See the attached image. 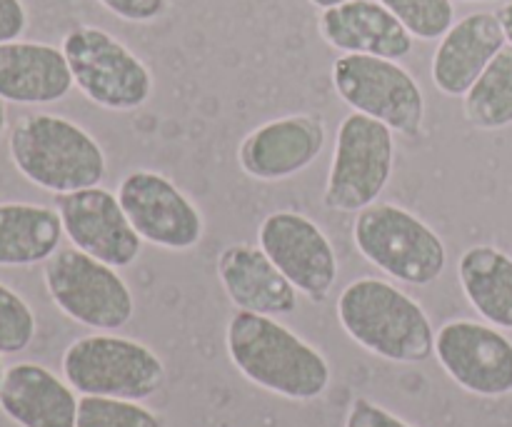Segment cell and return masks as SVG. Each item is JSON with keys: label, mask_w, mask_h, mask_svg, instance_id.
Segmentation results:
<instances>
[{"label": "cell", "mask_w": 512, "mask_h": 427, "mask_svg": "<svg viewBox=\"0 0 512 427\" xmlns=\"http://www.w3.org/2000/svg\"><path fill=\"white\" fill-rule=\"evenodd\" d=\"M225 348L243 378L285 400L310 403L330 388L333 373L325 355L270 315L235 310Z\"/></svg>", "instance_id": "6da1fadb"}, {"label": "cell", "mask_w": 512, "mask_h": 427, "mask_svg": "<svg viewBox=\"0 0 512 427\" xmlns=\"http://www.w3.org/2000/svg\"><path fill=\"white\" fill-rule=\"evenodd\" d=\"M395 165V133L363 113L345 115L335 135L333 163L323 205L338 213H360L378 203Z\"/></svg>", "instance_id": "ba28073f"}, {"label": "cell", "mask_w": 512, "mask_h": 427, "mask_svg": "<svg viewBox=\"0 0 512 427\" xmlns=\"http://www.w3.org/2000/svg\"><path fill=\"white\" fill-rule=\"evenodd\" d=\"M318 30L325 43L340 53L403 60L415 45L408 28L380 0H348L325 8Z\"/></svg>", "instance_id": "e0dca14e"}, {"label": "cell", "mask_w": 512, "mask_h": 427, "mask_svg": "<svg viewBox=\"0 0 512 427\" xmlns=\"http://www.w3.org/2000/svg\"><path fill=\"white\" fill-rule=\"evenodd\" d=\"M43 280L55 308L85 328L113 333L133 320V293L118 268L83 250L60 248L45 260Z\"/></svg>", "instance_id": "52a82bcc"}, {"label": "cell", "mask_w": 512, "mask_h": 427, "mask_svg": "<svg viewBox=\"0 0 512 427\" xmlns=\"http://www.w3.org/2000/svg\"><path fill=\"white\" fill-rule=\"evenodd\" d=\"M118 200L143 243L185 253L203 240V213L163 173L133 170L120 180Z\"/></svg>", "instance_id": "30bf717a"}, {"label": "cell", "mask_w": 512, "mask_h": 427, "mask_svg": "<svg viewBox=\"0 0 512 427\" xmlns=\"http://www.w3.org/2000/svg\"><path fill=\"white\" fill-rule=\"evenodd\" d=\"M75 427H165V420L138 400L83 395Z\"/></svg>", "instance_id": "603a6c76"}, {"label": "cell", "mask_w": 512, "mask_h": 427, "mask_svg": "<svg viewBox=\"0 0 512 427\" xmlns=\"http://www.w3.org/2000/svg\"><path fill=\"white\" fill-rule=\"evenodd\" d=\"M465 3H488V0H465Z\"/></svg>", "instance_id": "d6a6232c"}, {"label": "cell", "mask_w": 512, "mask_h": 427, "mask_svg": "<svg viewBox=\"0 0 512 427\" xmlns=\"http://www.w3.org/2000/svg\"><path fill=\"white\" fill-rule=\"evenodd\" d=\"M418 40H438L453 28V0H380Z\"/></svg>", "instance_id": "cb8c5ba5"}, {"label": "cell", "mask_w": 512, "mask_h": 427, "mask_svg": "<svg viewBox=\"0 0 512 427\" xmlns=\"http://www.w3.org/2000/svg\"><path fill=\"white\" fill-rule=\"evenodd\" d=\"M28 28V10L23 0H0V43L20 40Z\"/></svg>", "instance_id": "83f0119b"}, {"label": "cell", "mask_w": 512, "mask_h": 427, "mask_svg": "<svg viewBox=\"0 0 512 427\" xmlns=\"http://www.w3.org/2000/svg\"><path fill=\"white\" fill-rule=\"evenodd\" d=\"M220 285L235 310L283 318L298 310V288L278 270L260 245L233 243L218 255Z\"/></svg>", "instance_id": "9a60e30c"}, {"label": "cell", "mask_w": 512, "mask_h": 427, "mask_svg": "<svg viewBox=\"0 0 512 427\" xmlns=\"http://www.w3.org/2000/svg\"><path fill=\"white\" fill-rule=\"evenodd\" d=\"M55 210L63 220L70 243L83 253L113 265L130 268L138 260L143 238L135 233L118 195L103 185L55 195Z\"/></svg>", "instance_id": "4fadbf2b"}, {"label": "cell", "mask_w": 512, "mask_h": 427, "mask_svg": "<svg viewBox=\"0 0 512 427\" xmlns=\"http://www.w3.org/2000/svg\"><path fill=\"white\" fill-rule=\"evenodd\" d=\"M463 113L473 128L503 130L512 125V48L505 45L463 95Z\"/></svg>", "instance_id": "7402d4cb"}, {"label": "cell", "mask_w": 512, "mask_h": 427, "mask_svg": "<svg viewBox=\"0 0 512 427\" xmlns=\"http://www.w3.org/2000/svg\"><path fill=\"white\" fill-rule=\"evenodd\" d=\"M335 313L360 348L388 363H425L435 355V328L425 308L388 280H353Z\"/></svg>", "instance_id": "7a4b0ae2"}, {"label": "cell", "mask_w": 512, "mask_h": 427, "mask_svg": "<svg viewBox=\"0 0 512 427\" xmlns=\"http://www.w3.org/2000/svg\"><path fill=\"white\" fill-rule=\"evenodd\" d=\"M508 45L498 13L478 10L440 38L433 55V83L448 98H463L495 55Z\"/></svg>", "instance_id": "2e32d148"}, {"label": "cell", "mask_w": 512, "mask_h": 427, "mask_svg": "<svg viewBox=\"0 0 512 427\" xmlns=\"http://www.w3.org/2000/svg\"><path fill=\"white\" fill-rule=\"evenodd\" d=\"M435 358L463 390L478 398L512 395V340L478 320H450L435 333Z\"/></svg>", "instance_id": "8fae6325"}, {"label": "cell", "mask_w": 512, "mask_h": 427, "mask_svg": "<svg viewBox=\"0 0 512 427\" xmlns=\"http://www.w3.org/2000/svg\"><path fill=\"white\" fill-rule=\"evenodd\" d=\"M35 315L13 288L0 283V355H18L33 343Z\"/></svg>", "instance_id": "d4e9b609"}, {"label": "cell", "mask_w": 512, "mask_h": 427, "mask_svg": "<svg viewBox=\"0 0 512 427\" xmlns=\"http://www.w3.org/2000/svg\"><path fill=\"white\" fill-rule=\"evenodd\" d=\"M460 288L485 323L512 330V258L495 245H473L460 255Z\"/></svg>", "instance_id": "44dd1931"}, {"label": "cell", "mask_w": 512, "mask_h": 427, "mask_svg": "<svg viewBox=\"0 0 512 427\" xmlns=\"http://www.w3.org/2000/svg\"><path fill=\"white\" fill-rule=\"evenodd\" d=\"M258 243L280 273L313 303H323L338 280V255L318 223L295 210H275L260 223Z\"/></svg>", "instance_id": "7c38bea8"}, {"label": "cell", "mask_w": 512, "mask_h": 427, "mask_svg": "<svg viewBox=\"0 0 512 427\" xmlns=\"http://www.w3.org/2000/svg\"><path fill=\"white\" fill-rule=\"evenodd\" d=\"M498 18L500 23H503L505 38H508V45L512 48V0H508V3L498 10Z\"/></svg>", "instance_id": "f1b7e54d"}, {"label": "cell", "mask_w": 512, "mask_h": 427, "mask_svg": "<svg viewBox=\"0 0 512 427\" xmlns=\"http://www.w3.org/2000/svg\"><path fill=\"white\" fill-rule=\"evenodd\" d=\"M63 53L75 85L90 103L105 110H138L153 95L148 65L115 35L95 25H75L65 33Z\"/></svg>", "instance_id": "8992f818"}, {"label": "cell", "mask_w": 512, "mask_h": 427, "mask_svg": "<svg viewBox=\"0 0 512 427\" xmlns=\"http://www.w3.org/2000/svg\"><path fill=\"white\" fill-rule=\"evenodd\" d=\"M345 427H413L370 398H355L345 418Z\"/></svg>", "instance_id": "484cf974"}, {"label": "cell", "mask_w": 512, "mask_h": 427, "mask_svg": "<svg viewBox=\"0 0 512 427\" xmlns=\"http://www.w3.org/2000/svg\"><path fill=\"white\" fill-rule=\"evenodd\" d=\"M58 210L35 203H0V268H28L58 253L63 240Z\"/></svg>", "instance_id": "ffe728a7"}, {"label": "cell", "mask_w": 512, "mask_h": 427, "mask_svg": "<svg viewBox=\"0 0 512 427\" xmlns=\"http://www.w3.org/2000/svg\"><path fill=\"white\" fill-rule=\"evenodd\" d=\"M3 378H5V368H3V360H0V385H3Z\"/></svg>", "instance_id": "1f68e13d"}, {"label": "cell", "mask_w": 512, "mask_h": 427, "mask_svg": "<svg viewBox=\"0 0 512 427\" xmlns=\"http://www.w3.org/2000/svg\"><path fill=\"white\" fill-rule=\"evenodd\" d=\"M73 85L63 48L33 40L0 43V100L5 103H58Z\"/></svg>", "instance_id": "ac0fdd59"}, {"label": "cell", "mask_w": 512, "mask_h": 427, "mask_svg": "<svg viewBox=\"0 0 512 427\" xmlns=\"http://www.w3.org/2000/svg\"><path fill=\"white\" fill-rule=\"evenodd\" d=\"M15 170L53 195L103 185L108 160L98 140L78 123L50 113L18 118L8 138Z\"/></svg>", "instance_id": "3957f363"}, {"label": "cell", "mask_w": 512, "mask_h": 427, "mask_svg": "<svg viewBox=\"0 0 512 427\" xmlns=\"http://www.w3.org/2000/svg\"><path fill=\"white\" fill-rule=\"evenodd\" d=\"M5 100H0V138H3L5 128H8V113H5Z\"/></svg>", "instance_id": "4dcf8cb0"}, {"label": "cell", "mask_w": 512, "mask_h": 427, "mask_svg": "<svg viewBox=\"0 0 512 427\" xmlns=\"http://www.w3.org/2000/svg\"><path fill=\"white\" fill-rule=\"evenodd\" d=\"M310 3L315 5V8L325 10V8H333V5H340V3H348V0H310Z\"/></svg>", "instance_id": "f546056e"}, {"label": "cell", "mask_w": 512, "mask_h": 427, "mask_svg": "<svg viewBox=\"0 0 512 427\" xmlns=\"http://www.w3.org/2000/svg\"><path fill=\"white\" fill-rule=\"evenodd\" d=\"M353 243L385 275L418 288L433 285L448 268L443 238L403 205L373 203L360 210Z\"/></svg>", "instance_id": "277c9868"}, {"label": "cell", "mask_w": 512, "mask_h": 427, "mask_svg": "<svg viewBox=\"0 0 512 427\" xmlns=\"http://www.w3.org/2000/svg\"><path fill=\"white\" fill-rule=\"evenodd\" d=\"M63 378L80 395L140 403L163 388L165 365L138 340L98 333L68 345L63 353Z\"/></svg>", "instance_id": "5b68a950"}, {"label": "cell", "mask_w": 512, "mask_h": 427, "mask_svg": "<svg viewBox=\"0 0 512 427\" xmlns=\"http://www.w3.org/2000/svg\"><path fill=\"white\" fill-rule=\"evenodd\" d=\"M328 130L320 115L293 113L258 125L238 148V165L248 178L278 183L303 173L323 153Z\"/></svg>", "instance_id": "5bb4252c"}, {"label": "cell", "mask_w": 512, "mask_h": 427, "mask_svg": "<svg viewBox=\"0 0 512 427\" xmlns=\"http://www.w3.org/2000/svg\"><path fill=\"white\" fill-rule=\"evenodd\" d=\"M330 78L345 105L380 120L393 133L413 135L423 125V88L398 60L343 53L333 63Z\"/></svg>", "instance_id": "9c48e42d"}, {"label": "cell", "mask_w": 512, "mask_h": 427, "mask_svg": "<svg viewBox=\"0 0 512 427\" xmlns=\"http://www.w3.org/2000/svg\"><path fill=\"white\" fill-rule=\"evenodd\" d=\"M0 410L20 427H75L78 398L68 380L43 365L18 363L5 370Z\"/></svg>", "instance_id": "d6986e66"}, {"label": "cell", "mask_w": 512, "mask_h": 427, "mask_svg": "<svg viewBox=\"0 0 512 427\" xmlns=\"http://www.w3.org/2000/svg\"><path fill=\"white\" fill-rule=\"evenodd\" d=\"M108 13L128 23H153L168 10V0H98Z\"/></svg>", "instance_id": "4316f807"}]
</instances>
